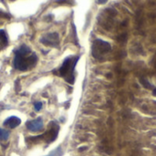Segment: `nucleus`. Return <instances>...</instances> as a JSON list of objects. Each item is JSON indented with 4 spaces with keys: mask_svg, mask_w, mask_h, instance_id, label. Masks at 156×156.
Segmentation results:
<instances>
[{
    "mask_svg": "<svg viewBox=\"0 0 156 156\" xmlns=\"http://www.w3.org/2000/svg\"><path fill=\"white\" fill-rule=\"evenodd\" d=\"M37 62V56L35 53H31L30 55H20L15 52V58L13 60V67L18 70L26 71L36 66Z\"/></svg>",
    "mask_w": 156,
    "mask_h": 156,
    "instance_id": "1",
    "label": "nucleus"
},
{
    "mask_svg": "<svg viewBox=\"0 0 156 156\" xmlns=\"http://www.w3.org/2000/svg\"><path fill=\"white\" fill-rule=\"evenodd\" d=\"M118 41L121 42V43H125L126 40H127V34L126 33H122V34H120L117 37Z\"/></svg>",
    "mask_w": 156,
    "mask_h": 156,
    "instance_id": "12",
    "label": "nucleus"
},
{
    "mask_svg": "<svg viewBox=\"0 0 156 156\" xmlns=\"http://www.w3.org/2000/svg\"><path fill=\"white\" fill-rule=\"evenodd\" d=\"M50 125H51V129L48 132H47L45 135H41L43 138L44 137L46 138L48 143H51V142L55 141L58 136V126H57L54 122L50 123Z\"/></svg>",
    "mask_w": 156,
    "mask_h": 156,
    "instance_id": "6",
    "label": "nucleus"
},
{
    "mask_svg": "<svg viewBox=\"0 0 156 156\" xmlns=\"http://www.w3.org/2000/svg\"><path fill=\"white\" fill-rule=\"evenodd\" d=\"M27 128L30 131V132H33V133H36V132H39L43 129V121L41 118H37L36 120H33V121H29L27 122Z\"/></svg>",
    "mask_w": 156,
    "mask_h": 156,
    "instance_id": "5",
    "label": "nucleus"
},
{
    "mask_svg": "<svg viewBox=\"0 0 156 156\" xmlns=\"http://www.w3.org/2000/svg\"><path fill=\"white\" fill-rule=\"evenodd\" d=\"M8 44V38L5 30H0V50L5 48Z\"/></svg>",
    "mask_w": 156,
    "mask_h": 156,
    "instance_id": "8",
    "label": "nucleus"
},
{
    "mask_svg": "<svg viewBox=\"0 0 156 156\" xmlns=\"http://www.w3.org/2000/svg\"><path fill=\"white\" fill-rule=\"evenodd\" d=\"M112 50V46L109 42L104 41L102 39H96L94 40L91 48L92 56L97 59H102L104 58V56L108 54Z\"/></svg>",
    "mask_w": 156,
    "mask_h": 156,
    "instance_id": "3",
    "label": "nucleus"
},
{
    "mask_svg": "<svg viewBox=\"0 0 156 156\" xmlns=\"http://www.w3.org/2000/svg\"><path fill=\"white\" fill-rule=\"evenodd\" d=\"M140 83L142 84V86L144 87V88H145V89H147V90H154L155 87H154L149 81H148V80L144 77V76H142V77H140Z\"/></svg>",
    "mask_w": 156,
    "mask_h": 156,
    "instance_id": "9",
    "label": "nucleus"
},
{
    "mask_svg": "<svg viewBox=\"0 0 156 156\" xmlns=\"http://www.w3.org/2000/svg\"><path fill=\"white\" fill-rule=\"evenodd\" d=\"M20 123H21V120L16 116H11L4 122V125L9 129H15L17 126H19Z\"/></svg>",
    "mask_w": 156,
    "mask_h": 156,
    "instance_id": "7",
    "label": "nucleus"
},
{
    "mask_svg": "<svg viewBox=\"0 0 156 156\" xmlns=\"http://www.w3.org/2000/svg\"><path fill=\"white\" fill-rule=\"evenodd\" d=\"M34 108H35V111H37V112H38V111H40L41 110V108H42V103L41 102H35V104H34Z\"/></svg>",
    "mask_w": 156,
    "mask_h": 156,
    "instance_id": "14",
    "label": "nucleus"
},
{
    "mask_svg": "<svg viewBox=\"0 0 156 156\" xmlns=\"http://www.w3.org/2000/svg\"><path fill=\"white\" fill-rule=\"evenodd\" d=\"M86 149H87V147H82V148H80L79 150H80V152H82L83 150H86Z\"/></svg>",
    "mask_w": 156,
    "mask_h": 156,
    "instance_id": "17",
    "label": "nucleus"
},
{
    "mask_svg": "<svg viewBox=\"0 0 156 156\" xmlns=\"http://www.w3.org/2000/svg\"><path fill=\"white\" fill-rule=\"evenodd\" d=\"M133 48H134V52H135L136 54H138V55H142V54H144V52H143V48H142V46H141V45L136 44L135 46H133Z\"/></svg>",
    "mask_w": 156,
    "mask_h": 156,
    "instance_id": "13",
    "label": "nucleus"
},
{
    "mask_svg": "<svg viewBox=\"0 0 156 156\" xmlns=\"http://www.w3.org/2000/svg\"><path fill=\"white\" fill-rule=\"evenodd\" d=\"M58 38H59L58 34L57 32H52V33H48L43 36L40 38V42L46 46H51V47L57 48L59 43Z\"/></svg>",
    "mask_w": 156,
    "mask_h": 156,
    "instance_id": "4",
    "label": "nucleus"
},
{
    "mask_svg": "<svg viewBox=\"0 0 156 156\" xmlns=\"http://www.w3.org/2000/svg\"><path fill=\"white\" fill-rule=\"evenodd\" d=\"M107 1H108V0H97L98 4H101V5H102V4H105Z\"/></svg>",
    "mask_w": 156,
    "mask_h": 156,
    "instance_id": "16",
    "label": "nucleus"
},
{
    "mask_svg": "<svg viewBox=\"0 0 156 156\" xmlns=\"http://www.w3.org/2000/svg\"><path fill=\"white\" fill-rule=\"evenodd\" d=\"M153 94H154V95H156V88H154V89L153 90Z\"/></svg>",
    "mask_w": 156,
    "mask_h": 156,
    "instance_id": "18",
    "label": "nucleus"
},
{
    "mask_svg": "<svg viewBox=\"0 0 156 156\" xmlns=\"http://www.w3.org/2000/svg\"><path fill=\"white\" fill-rule=\"evenodd\" d=\"M9 132L5 130V129H0V141L1 142H5L7 141V139L9 138Z\"/></svg>",
    "mask_w": 156,
    "mask_h": 156,
    "instance_id": "10",
    "label": "nucleus"
},
{
    "mask_svg": "<svg viewBox=\"0 0 156 156\" xmlns=\"http://www.w3.org/2000/svg\"><path fill=\"white\" fill-rule=\"evenodd\" d=\"M63 153H62V150H61V147H58L57 149H55L54 151H52L47 156H62Z\"/></svg>",
    "mask_w": 156,
    "mask_h": 156,
    "instance_id": "11",
    "label": "nucleus"
},
{
    "mask_svg": "<svg viewBox=\"0 0 156 156\" xmlns=\"http://www.w3.org/2000/svg\"><path fill=\"white\" fill-rule=\"evenodd\" d=\"M79 57H71V58H67L61 68L58 69V75L63 77L66 81H68L69 83L70 84H73L74 83V75H73V72H74V69H75V67H76V64L77 62L79 61Z\"/></svg>",
    "mask_w": 156,
    "mask_h": 156,
    "instance_id": "2",
    "label": "nucleus"
},
{
    "mask_svg": "<svg viewBox=\"0 0 156 156\" xmlns=\"http://www.w3.org/2000/svg\"><path fill=\"white\" fill-rule=\"evenodd\" d=\"M15 87H16V91H18V90H19V81H18V80L16 81V85H15Z\"/></svg>",
    "mask_w": 156,
    "mask_h": 156,
    "instance_id": "15",
    "label": "nucleus"
}]
</instances>
